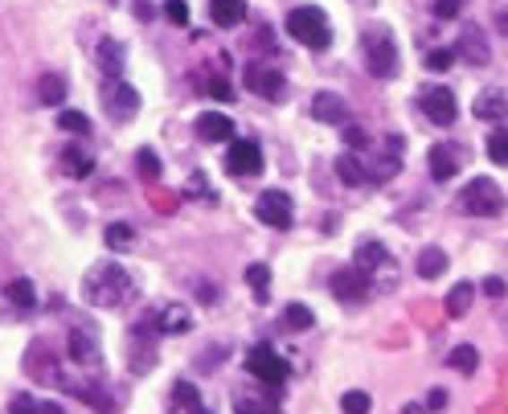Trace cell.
Segmentation results:
<instances>
[{
  "mask_svg": "<svg viewBox=\"0 0 508 414\" xmlns=\"http://www.w3.org/2000/svg\"><path fill=\"white\" fill-rule=\"evenodd\" d=\"M82 296H87V304H95V308H119V304L132 296V275H127L116 259H103L87 271Z\"/></svg>",
  "mask_w": 508,
  "mask_h": 414,
  "instance_id": "6da1fadb",
  "label": "cell"
},
{
  "mask_svg": "<svg viewBox=\"0 0 508 414\" xmlns=\"http://www.w3.org/2000/svg\"><path fill=\"white\" fill-rule=\"evenodd\" d=\"M361 46H365V70L374 78L398 74L402 58H398V41H393V33L385 30V25H369V30L361 33Z\"/></svg>",
  "mask_w": 508,
  "mask_h": 414,
  "instance_id": "7a4b0ae2",
  "label": "cell"
},
{
  "mask_svg": "<svg viewBox=\"0 0 508 414\" xmlns=\"http://www.w3.org/2000/svg\"><path fill=\"white\" fill-rule=\"evenodd\" d=\"M288 33L304 49H328V46H332V25H328V13L316 9V4L291 9L288 13Z\"/></svg>",
  "mask_w": 508,
  "mask_h": 414,
  "instance_id": "3957f363",
  "label": "cell"
},
{
  "mask_svg": "<svg viewBox=\"0 0 508 414\" xmlns=\"http://www.w3.org/2000/svg\"><path fill=\"white\" fill-rule=\"evenodd\" d=\"M353 267H361L365 275H369V283L382 288V291H390L393 280H398V263H393V254L385 251L382 242H369V238L357 246V263H353Z\"/></svg>",
  "mask_w": 508,
  "mask_h": 414,
  "instance_id": "277c9868",
  "label": "cell"
},
{
  "mask_svg": "<svg viewBox=\"0 0 508 414\" xmlns=\"http://www.w3.org/2000/svg\"><path fill=\"white\" fill-rule=\"evenodd\" d=\"M246 374L254 377V382H263L267 390H275V394H279V390H283V382L291 377V366H288V361H283V357H279L271 345H254V349L246 353Z\"/></svg>",
  "mask_w": 508,
  "mask_h": 414,
  "instance_id": "5b68a950",
  "label": "cell"
},
{
  "mask_svg": "<svg viewBox=\"0 0 508 414\" xmlns=\"http://www.w3.org/2000/svg\"><path fill=\"white\" fill-rule=\"evenodd\" d=\"M463 210L476 213V218H496V213L504 210V193H500L496 181H488V177H476V181L463 189Z\"/></svg>",
  "mask_w": 508,
  "mask_h": 414,
  "instance_id": "8992f818",
  "label": "cell"
},
{
  "mask_svg": "<svg viewBox=\"0 0 508 414\" xmlns=\"http://www.w3.org/2000/svg\"><path fill=\"white\" fill-rule=\"evenodd\" d=\"M254 218H259L263 226H271V230H291L296 205H291V197L283 189H267L259 202H254Z\"/></svg>",
  "mask_w": 508,
  "mask_h": 414,
  "instance_id": "52a82bcc",
  "label": "cell"
},
{
  "mask_svg": "<svg viewBox=\"0 0 508 414\" xmlns=\"http://www.w3.org/2000/svg\"><path fill=\"white\" fill-rule=\"evenodd\" d=\"M103 111L116 124H127V119L140 111V91L132 87V82H124V78H107L103 87Z\"/></svg>",
  "mask_w": 508,
  "mask_h": 414,
  "instance_id": "ba28073f",
  "label": "cell"
},
{
  "mask_svg": "<svg viewBox=\"0 0 508 414\" xmlns=\"http://www.w3.org/2000/svg\"><path fill=\"white\" fill-rule=\"evenodd\" d=\"M242 78H246V91H254L259 99H271V103H283V99H288V78L279 74V70L263 66V62H250Z\"/></svg>",
  "mask_w": 508,
  "mask_h": 414,
  "instance_id": "9c48e42d",
  "label": "cell"
},
{
  "mask_svg": "<svg viewBox=\"0 0 508 414\" xmlns=\"http://www.w3.org/2000/svg\"><path fill=\"white\" fill-rule=\"evenodd\" d=\"M226 173L230 177H259L263 173V148L254 140H234L226 152Z\"/></svg>",
  "mask_w": 508,
  "mask_h": 414,
  "instance_id": "30bf717a",
  "label": "cell"
},
{
  "mask_svg": "<svg viewBox=\"0 0 508 414\" xmlns=\"http://www.w3.org/2000/svg\"><path fill=\"white\" fill-rule=\"evenodd\" d=\"M418 107H422V116L431 119V124H439V127H451L455 124V116H460V103H455V95H451L447 87L422 91Z\"/></svg>",
  "mask_w": 508,
  "mask_h": 414,
  "instance_id": "8fae6325",
  "label": "cell"
},
{
  "mask_svg": "<svg viewBox=\"0 0 508 414\" xmlns=\"http://www.w3.org/2000/svg\"><path fill=\"white\" fill-rule=\"evenodd\" d=\"M369 288H374V283H369V275H365L361 267H340V271L332 275V296L345 299V304H357V299H365V296H369Z\"/></svg>",
  "mask_w": 508,
  "mask_h": 414,
  "instance_id": "7c38bea8",
  "label": "cell"
},
{
  "mask_svg": "<svg viewBox=\"0 0 508 414\" xmlns=\"http://www.w3.org/2000/svg\"><path fill=\"white\" fill-rule=\"evenodd\" d=\"M312 116H316L320 124H336V127L353 124V119H349V103L336 95V91H316V99H312Z\"/></svg>",
  "mask_w": 508,
  "mask_h": 414,
  "instance_id": "4fadbf2b",
  "label": "cell"
},
{
  "mask_svg": "<svg viewBox=\"0 0 508 414\" xmlns=\"http://www.w3.org/2000/svg\"><path fill=\"white\" fill-rule=\"evenodd\" d=\"M460 168H463V148L460 144L431 148V177H435V181H451Z\"/></svg>",
  "mask_w": 508,
  "mask_h": 414,
  "instance_id": "5bb4252c",
  "label": "cell"
},
{
  "mask_svg": "<svg viewBox=\"0 0 508 414\" xmlns=\"http://www.w3.org/2000/svg\"><path fill=\"white\" fill-rule=\"evenodd\" d=\"M70 361H74V366H87V369H99L95 332H87V328H70Z\"/></svg>",
  "mask_w": 508,
  "mask_h": 414,
  "instance_id": "9a60e30c",
  "label": "cell"
},
{
  "mask_svg": "<svg viewBox=\"0 0 508 414\" xmlns=\"http://www.w3.org/2000/svg\"><path fill=\"white\" fill-rule=\"evenodd\" d=\"M197 135H202L205 144H234V124L226 116H218V111H205L197 119Z\"/></svg>",
  "mask_w": 508,
  "mask_h": 414,
  "instance_id": "2e32d148",
  "label": "cell"
},
{
  "mask_svg": "<svg viewBox=\"0 0 508 414\" xmlns=\"http://www.w3.org/2000/svg\"><path fill=\"white\" fill-rule=\"evenodd\" d=\"M471 116H476V119H492V124L508 119V91H484V95H476Z\"/></svg>",
  "mask_w": 508,
  "mask_h": 414,
  "instance_id": "e0dca14e",
  "label": "cell"
},
{
  "mask_svg": "<svg viewBox=\"0 0 508 414\" xmlns=\"http://www.w3.org/2000/svg\"><path fill=\"white\" fill-rule=\"evenodd\" d=\"M210 21L218 30H234L246 21V0H210Z\"/></svg>",
  "mask_w": 508,
  "mask_h": 414,
  "instance_id": "ac0fdd59",
  "label": "cell"
},
{
  "mask_svg": "<svg viewBox=\"0 0 508 414\" xmlns=\"http://www.w3.org/2000/svg\"><path fill=\"white\" fill-rule=\"evenodd\" d=\"M460 54L471 62V66H488V62H492V49H488V41H484V33H479L476 25H468V30H463Z\"/></svg>",
  "mask_w": 508,
  "mask_h": 414,
  "instance_id": "d6986e66",
  "label": "cell"
},
{
  "mask_svg": "<svg viewBox=\"0 0 508 414\" xmlns=\"http://www.w3.org/2000/svg\"><path fill=\"white\" fill-rule=\"evenodd\" d=\"M156 328H160V332H189L193 312L185 308V304H164V308L156 312Z\"/></svg>",
  "mask_w": 508,
  "mask_h": 414,
  "instance_id": "ffe728a7",
  "label": "cell"
},
{
  "mask_svg": "<svg viewBox=\"0 0 508 414\" xmlns=\"http://www.w3.org/2000/svg\"><path fill=\"white\" fill-rule=\"evenodd\" d=\"M4 299H9L13 308H21V312H33V308H38V288H33L30 280H13L9 288H4Z\"/></svg>",
  "mask_w": 508,
  "mask_h": 414,
  "instance_id": "44dd1931",
  "label": "cell"
},
{
  "mask_svg": "<svg viewBox=\"0 0 508 414\" xmlns=\"http://www.w3.org/2000/svg\"><path fill=\"white\" fill-rule=\"evenodd\" d=\"M336 177H340V181L345 185H369V168H365L361 160H357L353 152H345V156H336Z\"/></svg>",
  "mask_w": 508,
  "mask_h": 414,
  "instance_id": "7402d4cb",
  "label": "cell"
},
{
  "mask_svg": "<svg viewBox=\"0 0 508 414\" xmlns=\"http://www.w3.org/2000/svg\"><path fill=\"white\" fill-rule=\"evenodd\" d=\"M471 299H476V283H455V288H451V296H447V316H468V308H471Z\"/></svg>",
  "mask_w": 508,
  "mask_h": 414,
  "instance_id": "603a6c76",
  "label": "cell"
},
{
  "mask_svg": "<svg viewBox=\"0 0 508 414\" xmlns=\"http://www.w3.org/2000/svg\"><path fill=\"white\" fill-rule=\"evenodd\" d=\"M99 66L107 70V78L124 74V46H119V41H103V46H99Z\"/></svg>",
  "mask_w": 508,
  "mask_h": 414,
  "instance_id": "cb8c5ba5",
  "label": "cell"
},
{
  "mask_svg": "<svg viewBox=\"0 0 508 414\" xmlns=\"http://www.w3.org/2000/svg\"><path fill=\"white\" fill-rule=\"evenodd\" d=\"M246 283L254 288V299L267 304V299H271V267H267V263H250V267H246Z\"/></svg>",
  "mask_w": 508,
  "mask_h": 414,
  "instance_id": "d4e9b609",
  "label": "cell"
},
{
  "mask_svg": "<svg viewBox=\"0 0 508 414\" xmlns=\"http://www.w3.org/2000/svg\"><path fill=\"white\" fill-rule=\"evenodd\" d=\"M312 324H316L312 308H304V304H288V308H283V328H288V332H307Z\"/></svg>",
  "mask_w": 508,
  "mask_h": 414,
  "instance_id": "484cf974",
  "label": "cell"
},
{
  "mask_svg": "<svg viewBox=\"0 0 508 414\" xmlns=\"http://www.w3.org/2000/svg\"><path fill=\"white\" fill-rule=\"evenodd\" d=\"M443 271H447V254H443V251H435V246H431V251L418 254V275H422V280H439Z\"/></svg>",
  "mask_w": 508,
  "mask_h": 414,
  "instance_id": "4316f807",
  "label": "cell"
},
{
  "mask_svg": "<svg viewBox=\"0 0 508 414\" xmlns=\"http://www.w3.org/2000/svg\"><path fill=\"white\" fill-rule=\"evenodd\" d=\"M173 406L177 410H202V394H197V385L193 382H177L173 385Z\"/></svg>",
  "mask_w": 508,
  "mask_h": 414,
  "instance_id": "83f0119b",
  "label": "cell"
},
{
  "mask_svg": "<svg viewBox=\"0 0 508 414\" xmlns=\"http://www.w3.org/2000/svg\"><path fill=\"white\" fill-rule=\"evenodd\" d=\"M38 95H41V103H62V99H66V78L46 74L38 82Z\"/></svg>",
  "mask_w": 508,
  "mask_h": 414,
  "instance_id": "f1b7e54d",
  "label": "cell"
},
{
  "mask_svg": "<svg viewBox=\"0 0 508 414\" xmlns=\"http://www.w3.org/2000/svg\"><path fill=\"white\" fill-rule=\"evenodd\" d=\"M447 366L455 369V374H471V369L479 366V353H476V349H471V345H460V349H455V353L447 357Z\"/></svg>",
  "mask_w": 508,
  "mask_h": 414,
  "instance_id": "f546056e",
  "label": "cell"
},
{
  "mask_svg": "<svg viewBox=\"0 0 508 414\" xmlns=\"http://www.w3.org/2000/svg\"><path fill=\"white\" fill-rule=\"evenodd\" d=\"M132 242H135V230H132V226H127V222L107 226V246H111V251H127Z\"/></svg>",
  "mask_w": 508,
  "mask_h": 414,
  "instance_id": "4dcf8cb0",
  "label": "cell"
},
{
  "mask_svg": "<svg viewBox=\"0 0 508 414\" xmlns=\"http://www.w3.org/2000/svg\"><path fill=\"white\" fill-rule=\"evenodd\" d=\"M62 168H66L70 177H87L90 173V156L78 152V148H66V152H62Z\"/></svg>",
  "mask_w": 508,
  "mask_h": 414,
  "instance_id": "1f68e13d",
  "label": "cell"
},
{
  "mask_svg": "<svg viewBox=\"0 0 508 414\" xmlns=\"http://www.w3.org/2000/svg\"><path fill=\"white\" fill-rule=\"evenodd\" d=\"M135 168H140L144 181H156V177H160V160H156L152 148H140V152H135Z\"/></svg>",
  "mask_w": 508,
  "mask_h": 414,
  "instance_id": "d6a6232c",
  "label": "cell"
},
{
  "mask_svg": "<svg viewBox=\"0 0 508 414\" xmlns=\"http://www.w3.org/2000/svg\"><path fill=\"white\" fill-rule=\"evenodd\" d=\"M340 410H345V414H369V410H374V402H369L365 390H349V394L340 398Z\"/></svg>",
  "mask_w": 508,
  "mask_h": 414,
  "instance_id": "836d02e7",
  "label": "cell"
},
{
  "mask_svg": "<svg viewBox=\"0 0 508 414\" xmlns=\"http://www.w3.org/2000/svg\"><path fill=\"white\" fill-rule=\"evenodd\" d=\"M488 160L492 164H508V132L504 127L488 135Z\"/></svg>",
  "mask_w": 508,
  "mask_h": 414,
  "instance_id": "e575fe53",
  "label": "cell"
},
{
  "mask_svg": "<svg viewBox=\"0 0 508 414\" xmlns=\"http://www.w3.org/2000/svg\"><path fill=\"white\" fill-rule=\"evenodd\" d=\"M58 127H62V132H74V135H87L90 132V119L82 116V111H62Z\"/></svg>",
  "mask_w": 508,
  "mask_h": 414,
  "instance_id": "d590c367",
  "label": "cell"
},
{
  "mask_svg": "<svg viewBox=\"0 0 508 414\" xmlns=\"http://www.w3.org/2000/svg\"><path fill=\"white\" fill-rule=\"evenodd\" d=\"M234 414H279V410L267 402H254V398H234Z\"/></svg>",
  "mask_w": 508,
  "mask_h": 414,
  "instance_id": "8d00e7d4",
  "label": "cell"
},
{
  "mask_svg": "<svg viewBox=\"0 0 508 414\" xmlns=\"http://www.w3.org/2000/svg\"><path fill=\"white\" fill-rule=\"evenodd\" d=\"M164 17L173 21V25H189V4H185V0H168V4H164Z\"/></svg>",
  "mask_w": 508,
  "mask_h": 414,
  "instance_id": "74e56055",
  "label": "cell"
},
{
  "mask_svg": "<svg viewBox=\"0 0 508 414\" xmlns=\"http://www.w3.org/2000/svg\"><path fill=\"white\" fill-rule=\"evenodd\" d=\"M340 132H345V144H349V148H369V132H365V127L345 124Z\"/></svg>",
  "mask_w": 508,
  "mask_h": 414,
  "instance_id": "f35d334b",
  "label": "cell"
},
{
  "mask_svg": "<svg viewBox=\"0 0 508 414\" xmlns=\"http://www.w3.org/2000/svg\"><path fill=\"white\" fill-rule=\"evenodd\" d=\"M463 9V0H435V17L439 21H455Z\"/></svg>",
  "mask_w": 508,
  "mask_h": 414,
  "instance_id": "ab89813d",
  "label": "cell"
},
{
  "mask_svg": "<svg viewBox=\"0 0 508 414\" xmlns=\"http://www.w3.org/2000/svg\"><path fill=\"white\" fill-rule=\"evenodd\" d=\"M205 87H210V95H213V99H221V103H230V99L238 95V91H234L230 82H226V78H210Z\"/></svg>",
  "mask_w": 508,
  "mask_h": 414,
  "instance_id": "60d3db41",
  "label": "cell"
},
{
  "mask_svg": "<svg viewBox=\"0 0 508 414\" xmlns=\"http://www.w3.org/2000/svg\"><path fill=\"white\" fill-rule=\"evenodd\" d=\"M189 197H205V202H213V193H210V181H205L202 173H193V177H189Z\"/></svg>",
  "mask_w": 508,
  "mask_h": 414,
  "instance_id": "b9f144b4",
  "label": "cell"
},
{
  "mask_svg": "<svg viewBox=\"0 0 508 414\" xmlns=\"http://www.w3.org/2000/svg\"><path fill=\"white\" fill-rule=\"evenodd\" d=\"M451 58H455L451 49H431V54H426V70H447Z\"/></svg>",
  "mask_w": 508,
  "mask_h": 414,
  "instance_id": "7bdbcfd3",
  "label": "cell"
},
{
  "mask_svg": "<svg viewBox=\"0 0 508 414\" xmlns=\"http://www.w3.org/2000/svg\"><path fill=\"white\" fill-rule=\"evenodd\" d=\"M9 414H38V402H33L30 394H17L9 402Z\"/></svg>",
  "mask_w": 508,
  "mask_h": 414,
  "instance_id": "ee69618b",
  "label": "cell"
},
{
  "mask_svg": "<svg viewBox=\"0 0 508 414\" xmlns=\"http://www.w3.org/2000/svg\"><path fill=\"white\" fill-rule=\"evenodd\" d=\"M439 406H447V394H443V390H431V394H426V410H439Z\"/></svg>",
  "mask_w": 508,
  "mask_h": 414,
  "instance_id": "f6af8a7d",
  "label": "cell"
},
{
  "mask_svg": "<svg viewBox=\"0 0 508 414\" xmlns=\"http://www.w3.org/2000/svg\"><path fill=\"white\" fill-rule=\"evenodd\" d=\"M484 291H488L492 299H496V296H504V280H484Z\"/></svg>",
  "mask_w": 508,
  "mask_h": 414,
  "instance_id": "bcb514c9",
  "label": "cell"
},
{
  "mask_svg": "<svg viewBox=\"0 0 508 414\" xmlns=\"http://www.w3.org/2000/svg\"><path fill=\"white\" fill-rule=\"evenodd\" d=\"M152 13H156V9H152V4H148V0H135V17H144V21H148V17H152Z\"/></svg>",
  "mask_w": 508,
  "mask_h": 414,
  "instance_id": "7dc6e473",
  "label": "cell"
},
{
  "mask_svg": "<svg viewBox=\"0 0 508 414\" xmlns=\"http://www.w3.org/2000/svg\"><path fill=\"white\" fill-rule=\"evenodd\" d=\"M38 414H66V410H62L58 402H41V406H38Z\"/></svg>",
  "mask_w": 508,
  "mask_h": 414,
  "instance_id": "c3c4849f",
  "label": "cell"
},
{
  "mask_svg": "<svg viewBox=\"0 0 508 414\" xmlns=\"http://www.w3.org/2000/svg\"><path fill=\"white\" fill-rule=\"evenodd\" d=\"M402 414H426V406H418V402H410V406H402Z\"/></svg>",
  "mask_w": 508,
  "mask_h": 414,
  "instance_id": "681fc988",
  "label": "cell"
},
{
  "mask_svg": "<svg viewBox=\"0 0 508 414\" xmlns=\"http://www.w3.org/2000/svg\"><path fill=\"white\" fill-rule=\"evenodd\" d=\"M193 414H210V410H205V406H202V410H193Z\"/></svg>",
  "mask_w": 508,
  "mask_h": 414,
  "instance_id": "f907efd6",
  "label": "cell"
}]
</instances>
